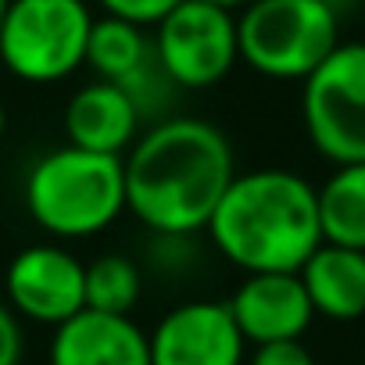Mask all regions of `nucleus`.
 Masks as SVG:
<instances>
[{
  "label": "nucleus",
  "instance_id": "f257e3e1",
  "mask_svg": "<svg viewBox=\"0 0 365 365\" xmlns=\"http://www.w3.org/2000/svg\"><path fill=\"white\" fill-rule=\"evenodd\" d=\"M233 179L230 136L205 118L175 115L125 150V212L158 237L187 240L208 230Z\"/></svg>",
  "mask_w": 365,
  "mask_h": 365
},
{
  "label": "nucleus",
  "instance_id": "f03ea898",
  "mask_svg": "<svg viewBox=\"0 0 365 365\" xmlns=\"http://www.w3.org/2000/svg\"><path fill=\"white\" fill-rule=\"evenodd\" d=\"M205 233L244 272H301L322 247L319 187L290 168L237 175Z\"/></svg>",
  "mask_w": 365,
  "mask_h": 365
},
{
  "label": "nucleus",
  "instance_id": "7ed1b4c3",
  "mask_svg": "<svg viewBox=\"0 0 365 365\" xmlns=\"http://www.w3.org/2000/svg\"><path fill=\"white\" fill-rule=\"evenodd\" d=\"M26 208L58 240L104 233L125 212V158L72 143L43 154L26 175Z\"/></svg>",
  "mask_w": 365,
  "mask_h": 365
},
{
  "label": "nucleus",
  "instance_id": "20e7f679",
  "mask_svg": "<svg viewBox=\"0 0 365 365\" xmlns=\"http://www.w3.org/2000/svg\"><path fill=\"white\" fill-rule=\"evenodd\" d=\"M240 61L265 79H308L336 47L333 0H255L237 15Z\"/></svg>",
  "mask_w": 365,
  "mask_h": 365
},
{
  "label": "nucleus",
  "instance_id": "39448f33",
  "mask_svg": "<svg viewBox=\"0 0 365 365\" xmlns=\"http://www.w3.org/2000/svg\"><path fill=\"white\" fill-rule=\"evenodd\" d=\"M90 29L86 0H11L0 22V61L22 83H61L86 65Z\"/></svg>",
  "mask_w": 365,
  "mask_h": 365
},
{
  "label": "nucleus",
  "instance_id": "423d86ee",
  "mask_svg": "<svg viewBox=\"0 0 365 365\" xmlns=\"http://www.w3.org/2000/svg\"><path fill=\"white\" fill-rule=\"evenodd\" d=\"M304 133L333 165L365 161V43H340L301 93Z\"/></svg>",
  "mask_w": 365,
  "mask_h": 365
},
{
  "label": "nucleus",
  "instance_id": "0eeeda50",
  "mask_svg": "<svg viewBox=\"0 0 365 365\" xmlns=\"http://www.w3.org/2000/svg\"><path fill=\"white\" fill-rule=\"evenodd\" d=\"M154 51L175 90H212L240 61L237 15L182 0L154 26Z\"/></svg>",
  "mask_w": 365,
  "mask_h": 365
},
{
  "label": "nucleus",
  "instance_id": "6e6552de",
  "mask_svg": "<svg viewBox=\"0 0 365 365\" xmlns=\"http://www.w3.org/2000/svg\"><path fill=\"white\" fill-rule=\"evenodd\" d=\"M4 290L19 319L61 326L86 308V265L61 244H33L11 258Z\"/></svg>",
  "mask_w": 365,
  "mask_h": 365
},
{
  "label": "nucleus",
  "instance_id": "1a4fd4ad",
  "mask_svg": "<svg viewBox=\"0 0 365 365\" xmlns=\"http://www.w3.org/2000/svg\"><path fill=\"white\" fill-rule=\"evenodd\" d=\"M147 336L150 365H244L247 354L230 301L175 304Z\"/></svg>",
  "mask_w": 365,
  "mask_h": 365
},
{
  "label": "nucleus",
  "instance_id": "9d476101",
  "mask_svg": "<svg viewBox=\"0 0 365 365\" xmlns=\"http://www.w3.org/2000/svg\"><path fill=\"white\" fill-rule=\"evenodd\" d=\"M86 68H93L97 79L122 86L136 101L140 115L154 111L175 90L158 61L154 36H147L143 26L115 15L93 19L90 43H86Z\"/></svg>",
  "mask_w": 365,
  "mask_h": 365
},
{
  "label": "nucleus",
  "instance_id": "9b49d317",
  "mask_svg": "<svg viewBox=\"0 0 365 365\" xmlns=\"http://www.w3.org/2000/svg\"><path fill=\"white\" fill-rule=\"evenodd\" d=\"M230 312L247 344H279L301 340L315 319L301 272H247L233 290Z\"/></svg>",
  "mask_w": 365,
  "mask_h": 365
},
{
  "label": "nucleus",
  "instance_id": "f8f14e48",
  "mask_svg": "<svg viewBox=\"0 0 365 365\" xmlns=\"http://www.w3.org/2000/svg\"><path fill=\"white\" fill-rule=\"evenodd\" d=\"M51 365H150V336L133 322V315L83 308L54 326Z\"/></svg>",
  "mask_w": 365,
  "mask_h": 365
},
{
  "label": "nucleus",
  "instance_id": "ddd939ff",
  "mask_svg": "<svg viewBox=\"0 0 365 365\" xmlns=\"http://www.w3.org/2000/svg\"><path fill=\"white\" fill-rule=\"evenodd\" d=\"M140 122H143V115H140L136 101L122 86L104 83V79L79 86L65 104L68 143L83 147V150H97V154L125 158V150L140 136Z\"/></svg>",
  "mask_w": 365,
  "mask_h": 365
},
{
  "label": "nucleus",
  "instance_id": "4468645a",
  "mask_svg": "<svg viewBox=\"0 0 365 365\" xmlns=\"http://www.w3.org/2000/svg\"><path fill=\"white\" fill-rule=\"evenodd\" d=\"M301 283L315 315L329 322H354L365 315V251L322 240L301 265Z\"/></svg>",
  "mask_w": 365,
  "mask_h": 365
},
{
  "label": "nucleus",
  "instance_id": "2eb2a0df",
  "mask_svg": "<svg viewBox=\"0 0 365 365\" xmlns=\"http://www.w3.org/2000/svg\"><path fill=\"white\" fill-rule=\"evenodd\" d=\"M322 240L365 251V161L336 165L319 187Z\"/></svg>",
  "mask_w": 365,
  "mask_h": 365
},
{
  "label": "nucleus",
  "instance_id": "dca6fc26",
  "mask_svg": "<svg viewBox=\"0 0 365 365\" xmlns=\"http://www.w3.org/2000/svg\"><path fill=\"white\" fill-rule=\"evenodd\" d=\"M143 297V272L125 255H101L86 265V308L108 315H133Z\"/></svg>",
  "mask_w": 365,
  "mask_h": 365
},
{
  "label": "nucleus",
  "instance_id": "f3484780",
  "mask_svg": "<svg viewBox=\"0 0 365 365\" xmlns=\"http://www.w3.org/2000/svg\"><path fill=\"white\" fill-rule=\"evenodd\" d=\"M97 4L104 8V15H115V19H125L147 29V26H158L182 0H97Z\"/></svg>",
  "mask_w": 365,
  "mask_h": 365
},
{
  "label": "nucleus",
  "instance_id": "a211bd4d",
  "mask_svg": "<svg viewBox=\"0 0 365 365\" xmlns=\"http://www.w3.org/2000/svg\"><path fill=\"white\" fill-rule=\"evenodd\" d=\"M251 365H315V358L301 340H279V344H258Z\"/></svg>",
  "mask_w": 365,
  "mask_h": 365
},
{
  "label": "nucleus",
  "instance_id": "6ab92c4d",
  "mask_svg": "<svg viewBox=\"0 0 365 365\" xmlns=\"http://www.w3.org/2000/svg\"><path fill=\"white\" fill-rule=\"evenodd\" d=\"M22 322L11 312L8 301H0V365H19L22 361Z\"/></svg>",
  "mask_w": 365,
  "mask_h": 365
},
{
  "label": "nucleus",
  "instance_id": "aec40b11",
  "mask_svg": "<svg viewBox=\"0 0 365 365\" xmlns=\"http://www.w3.org/2000/svg\"><path fill=\"white\" fill-rule=\"evenodd\" d=\"M205 4H212V8H222V11H244V8H251L255 0H205Z\"/></svg>",
  "mask_w": 365,
  "mask_h": 365
},
{
  "label": "nucleus",
  "instance_id": "412c9836",
  "mask_svg": "<svg viewBox=\"0 0 365 365\" xmlns=\"http://www.w3.org/2000/svg\"><path fill=\"white\" fill-rule=\"evenodd\" d=\"M4 133H8V111H4V101H0V143H4Z\"/></svg>",
  "mask_w": 365,
  "mask_h": 365
},
{
  "label": "nucleus",
  "instance_id": "4be33fe9",
  "mask_svg": "<svg viewBox=\"0 0 365 365\" xmlns=\"http://www.w3.org/2000/svg\"><path fill=\"white\" fill-rule=\"evenodd\" d=\"M8 4L11 0H0V22H4V15H8Z\"/></svg>",
  "mask_w": 365,
  "mask_h": 365
}]
</instances>
